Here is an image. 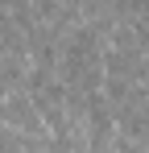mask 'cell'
<instances>
[{"mask_svg": "<svg viewBox=\"0 0 149 153\" xmlns=\"http://www.w3.org/2000/svg\"><path fill=\"white\" fill-rule=\"evenodd\" d=\"M0 120L13 124L17 132H25V137H46V120H42V112H37V103H33L29 91L4 95L0 100Z\"/></svg>", "mask_w": 149, "mask_h": 153, "instance_id": "cell-1", "label": "cell"}]
</instances>
